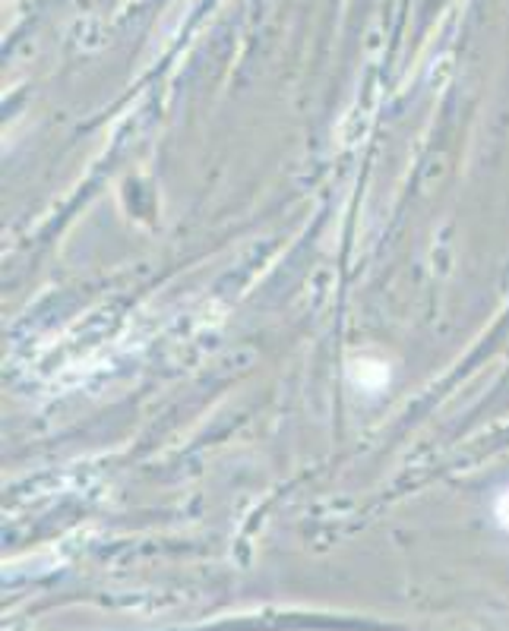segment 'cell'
Here are the masks:
<instances>
[{"mask_svg":"<svg viewBox=\"0 0 509 631\" xmlns=\"http://www.w3.org/2000/svg\"><path fill=\"white\" fill-rule=\"evenodd\" d=\"M500 518H503V521H506V524H509V496H506V499H503V502H500Z\"/></svg>","mask_w":509,"mask_h":631,"instance_id":"6da1fadb","label":"cell"}]
</instances>
